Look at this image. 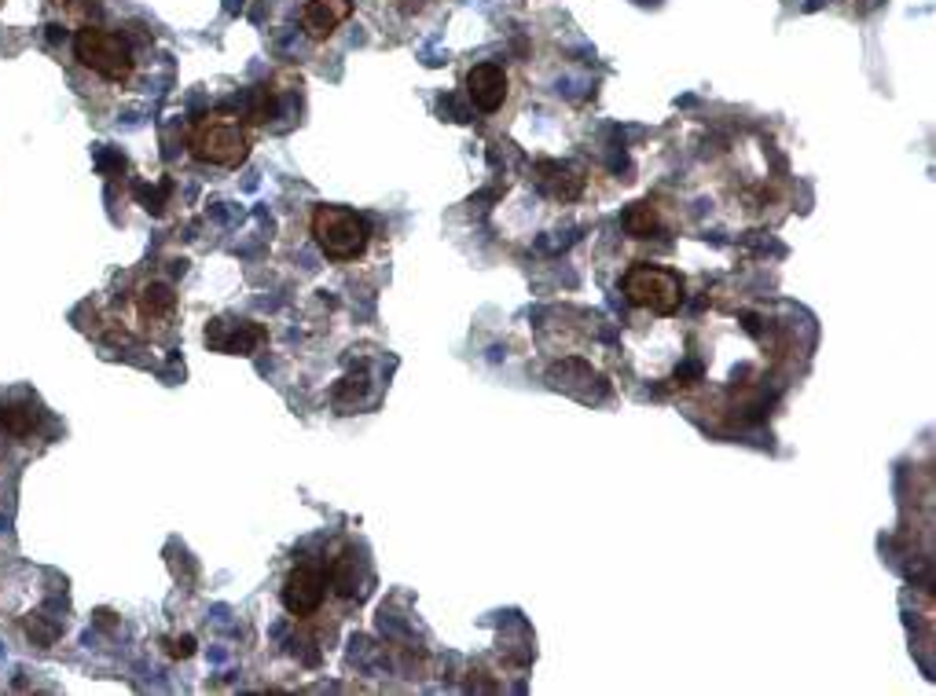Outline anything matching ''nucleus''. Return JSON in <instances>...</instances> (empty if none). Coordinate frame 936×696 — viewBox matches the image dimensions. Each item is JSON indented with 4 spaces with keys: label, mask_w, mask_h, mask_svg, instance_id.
Instances as JSON below:
<instances>
[{
    "label": "nucleus",
    "mask_w": 936,
    "mask_h": 696,
    "mask_svg": "<svg viewBox=\"0 0 936 696\" xmlns=\"http://www.w3.org/2000/svg\"><path fill=\"white\" fill-rule=\"evenodd\" d=\"M309 228L320 253L335 264L357 261L368 250V224L349 206H316Z\"/></svg>",
    "instance_id": "obj_1"
},
{
    "label": "nucleus",
    "mask_w": 936,
    "mask_h": 696,
    "mask_svg": "<svg viewBox=\"0 0 936 696\" xmlns=\"http://www.w3.org/2000/svg\"><path fill=\"white\" fill-rule=\"evenodd\" d=\"M187 147H192V155L198 162L225 165V169H232V165H239L250 155V139L232 114H214L206 122H198Z\"/></svg>",
    "instance_id": "obj_2"
},
{
    "label": "nucleus",
    "mask_w": 936,
    "mask_h": 696,
    "mask_svg": "<svg viewBox=\"0 0 936 696\" xmlns=\"http://www.w3.org/2000/svg\"><path fill=\"white\" fill-rule=\"evenodd\" d=\"M625 298L636 309H647L654 315H672L683 301V279L672 268L661 264H636L625 276Z\"/></svg>",
    "instance_id": "obj_3"
},
{
    "label": "nucleus",
    "mask_w": 936,
    "mask_h": 696,
    "mask_svg": "<svg viewBox=\"0 0 936 696\" xmlns=\"http://www.w3.org/2000/svg\"><path fill=\"white\" fill-rule=\"evenodd\" d=\"M74 55L92 70V74H100L107 81H125L128 74H133V55H128V44L111 30H100V27L78 30Z\"/></svg>",
    "instance_id": "obj_4"
},
{
    "label": "nucleus",
    "mask_w": 936,
    "mask_h": 696,
    "mask_svg": "<svg viewBox=\"0 0 936 696\" xmlns=\"http://www.w3.org/2000/svg\"><path fill=\"white\" fill-rule=\"evenodd\" d=\"M327 598V580L316 569H295L284 583V605L295 616H312Z\"/></svg>",
    "instance_id": "obj_5"
},
{
    "label": "nucleus",
    "mask_w": 936,
    "mask_h": 696,
    "mask_svg": "<svg viewBox=\"0 0 936 696\" xmlns=\"http://www.w3.org/2000/svg\"><path fill=\"white\" fill-rule=\"evenodd\" d=\"M466 96L477 111L496 114L507 100V74L496 63H477L471 74H466Z\"/></svg>",
    "instance_id": "obj_6"
},
{
    "label": "nucleus",
    "mask_w": 936,
    "mask_h": 696,
    "mask_svg": "<svg viewBox=\"0 0 936 696\" xmlns=\"http://www.w3.org/2000/svg\"><path fill=\"white\" fill-rule=\"evenodd\" d=\"M353 15V4L349 0H309L306 11H301V27L312 41H323L342 27V22Z\"/></svg>",
    "instance_id": "obj_7"
},
{
    "label": "nucleus",
    "mask_w": 936,
    "mask_h": 696,
    "mask_svg": "<svg viewBox=\"0 0 936 696\" xmlns=\"http://www.w3.org/2000/svg\"><path fill=\"white\" fill-rule=\"evenodd\" d=\"M206 341L220 352H243V356H250V352L265 341V330L254 326V323H236V320H220L206 330Z\"/></svg>",
    "instance_id": "obj_8"
},
{
    "label": "nucleus",
    "mask_w": 936,
    "mask_h": 696,
    "mask_svg": "<svg viewBox=\"0 0 936 696\" xmlns=\"http://www.w3.org/2000/svg\"><path fill=\"white\" fill-rule=\"evenodd\" d=\"M173 309H177V298H173V290L162 287V282H155V287H147L140 293V312H144V320H166Z\"/></svg>",
    "instance_id": "obj_9"
}]
</instances>
